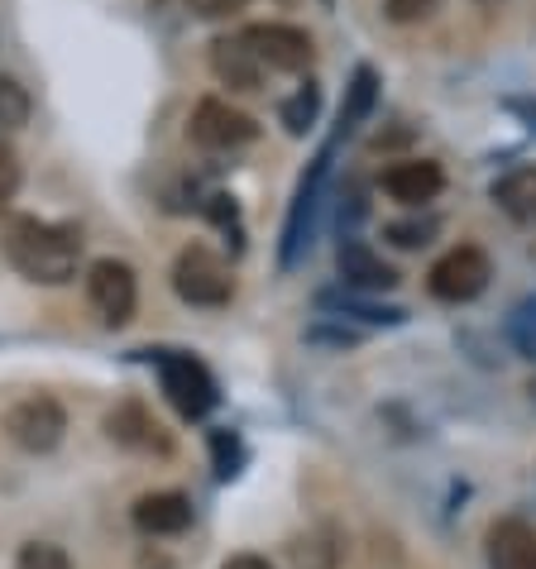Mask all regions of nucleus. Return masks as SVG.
I'll list each match as a JSON object with an SVG mask.
<instances>
[{"instance_id":"27","label":"nucleus","mask_w":536,"mask_h":569,"mask_svg":"<svg viewBox=\"0 0 536 569\" xmlns=\"http://www.w3.org/2000/svg\"><path fill=\"white\" fill-rule=\"evenodd\" d=\"M249 0H187V10L201 14V20H226V14H240Z\"/></svg>"},{"instance_id":"9","label":"nucleus","mask_w":536,"mask_h":569,"mask_svg":"<svg viewBox=\"0 0 536 569\" xmlns=\"http://www.w3.org/2000/svg\"><path fill=\"white\" fill-rule=\"evenodd\" d=\"M249 53L264 62V72H307L317 49H311V34L297 24H249L245 34Z\"/></svg>"},{"instance_id":"25","label":"nucleus","mask_w":536,"mask_h":569,"mask_svg":"<svg viewBox=\"0 0 536 569\" xmlns=\"http://www.w3.org/2000/svg\"><path fill=\"white\" fill-rule=\"evenodd\" d=\"M440 10V0H384V14L393 24H417V20H431Z\"/></svg>"},{"instance_id":"31","label":"nucleus","mask_w":536,"mask_h":569,"mask_svg":"<svg viewBox=\"0 0 536 569\" xmlns=\"http://www.w3.org/2000/svg\"><path fill=\"white\" fill-rule=\"evenodd\" d=\"M532 398H536V383H532Z\"/></svg>"},{"instance_id":"3","label":"nucleus","mask_w":536,"mask_h":569,"mask_svg":"<svg viewBox=\"0 0 536 569\" xmlns=\"http://www.w3.org/2000/svg\"><path fill=\"white\" fill-rule=\"evenodd\" d=\"M488 278H494V263L479 244H455L450 254H440L427 273V288L436 302H450V307H465L475 302V297L488 288Z\"/></svg>"},{"instance_id":"16","label":"nucleus","mask_w":536,"mask_h":569,"mask_svg":"<svg viewBox=\"0 0 536 569\" xmlns=\"http://www.w3.org/2000/svg\"><path fill=\"white\" fill-rule=\"evenodd\" d=\"M488 197H494V207L508 220H517V226H536V168L532 163L508 168Z\"/></svg>"},{"instance_id":"22","label":"nucleus","mask_w":536,"mask_h":569,"mask_svg":"<svg viewBox=\"0 0 536 569\" xmlns=\"http://www.w3.org/2000/svg\"><path fill=\"white\" fill-rule=\"evenodd\" d=\"M336 560H340V546H330V531H317V536H307V541L292 546L297 569H336Z\"/></svg>"},{"instance_id":"26","label":"nucleus","mask_w":536,"mask_h":569,"mask_svg":"<svg viewBox=\"0 0 536 569\" xmlns=\"http://www.w3.org/2000/svg\"><path fill=\"white\" fill-rule=\"evenodd\" d=\"M20 178H24V168H20V153H14L6 139H0V207L20 192Z\"/></svg>"},{"instance_id":"7","label":"nucleus","mask_w":536,"mask_h":569,"mask_svg":"<svg viewBox=\"0 0 536 569\" xmlns=\"http://www.w3.org/2000/svg\"><path fill=\"white\" fill-rule=\"evenodd\" d=\"M87 302L106 326H125L139 307V278L125 259H97L87 268Z\"/></svg>"},{"instance_id":"8","label":"nucleus","mask_w":536,"mask_h":569,"mask_svg":"<svg viewBox=\"0 0 536 569\" xmlns=\"http://www.w3.org/2000/svg\"><path fill=\"white\" fill-rule=\"evenodd\" d=\"M330 149H336V139H330V144L317 153V163L307 168V178L297 182L288 226H282V249H278L282 268H292L297 259H302V249L311 244V226H317V207H321V187H326V172H330Z\"/></svg>"},{"instance_id":"17","label":"nucleus","mask_w":536,"mask_h":569,"mask_svg":"<svg viewBox=\"0 0 536 569\" xmlns=\"http://www.w3.org/2000/svg\"><path fill=\"white\" fill-rule=\"evenodd\" d=\"M317 307L321 311H336L340 321L350 316V321H365V326H398L403 321V307H384V302H369V297H359L350 288H330V292H317Z\"/></svg>"},{"instance_id":"24","label":"nucleus","mask_w":536,"mask_h":569,"mask_svg":"<svg viewBox=\"0 0 536 569\" xmlns=\"http://www.w3.org/2000/svg\"><path fill=\"white\" fill-rule=\"evenodd\" d=\"M398 249H421V244H431V234H436V220H398V226H388L384 230Z\"/></svg>"},{"instance_id":"23","label":"nucleus","mask_w":536,"mask_h":569,"mask_svg":"<svg viewBox=\"0 0 536 569\" xmlns=\"http://www.w3.org/2000/svg\"><path fill=\"white\" fill-rule=\"evenodd\" d=\"M14 569H72V565H68V556H62L58 546L29 541V546L20 550V560H14Z\"/></svg>"},{"instance_id":"21","label":"nucleus","mask_w":536,"mask_h":569,"mask_svg":"<svg viewBox=\"0 0 536 569\" xmlns=\"http://www.w3.org/2000/svg\"><path fill=\"white\" fill-rule=\"evenodd\" d=\"M29 124V91L14 77H0V134L24 130Z\"/></svg>"},{"instance_id":"29","label":"nucleus","mask_w":536,"mask_h":569,"mask_svg":"<svg viewBox=\"0 0 536 569\" xmlns=\"http://www.w3.org/2000/svg\"><path fill=\"white\" fill-rule=\"evenodd\" d=\"M508 110H517V116H523V120L532 124V130H536V97H513V101H508Z\"/></svg>"},{"instance_id":"14","label":"nucleus","mask_w":536,"mask_h":569,"mask_svg":"<svg viewBox=\"0 0 536 569\" xmlns=\"http://www.w3.org/2000/svg\"><path fill=\"white\" fill-rule=\"evenodd\" d=\"M488 565L494 569H536V531L517 517L488 527Z\"/></svg>"},{"instance_id":"13","label":"nucleus","mask_w":536,"mask_h":569,"mask_svg":"<svg viewBox=\"0 0 536 569\" xmlns=\"http://www.w3.org/2000/svg\"><path fill=\"white\" fill-rule=\"evenodd\" d=\"M211 72H216V82L230 87V91H259L264 87V62L249 53V43L240 34L211 43Z\"/></svg>"},{"instance_id":"19","label":"nucleus","mask_w":536,"mask_h":569,"mask_svg":"<svg viewBox=\"0 0 536 569\" xmlns=\"http://www.w3.org/2000/svg\"><path fill=\"white\" fill-rule=\"evenodd\" d=\"M317 110H321V87L302 82L292 101H282V124H288V134H307L311 120H317Z\"/></svg>"},{"instance_id":"12","label":"nucleus","mask_w":536,"mask_h":569,"mask_svg":"<svg viewBox=\"0 0 536 569\" xmlns=\"http://www.w3.org/2000/svg\"><path fill=\"white\" fill-rule=\"evenodd\" d=\"M106 431L116 446L125 450H139V455H168V436H163V426L153 421L139 402H120L116 412L106 417Z\"/></svg>"},{"instance_id":"20","label":"nucleus","mask_w":536,"mask_h":569,"mask_svg":"<svg viewBox=\"0 0 536 569\" xmlns=\"http://www.w3.org/2000/svg\"><path fill=\"white\" fill-rule=\"evenodd\" d=\"M508 340L517 355H527L536 363V292L523 297L513 311H508Z\"/></svg>"},{"instance_id":"10","label":"nucleus","mask_w":536,"mask_h":569,"mask_svg":"<svg viewBox=\"0 0 536 569\" xmlns=\"http://www.w3.org/2000/svg\"><path fill=\"white\" fill-rule=\"evenodd\" d=\"M388 201H398V207L417 211V207H431L440 197V187H446V172L431 158H398V163L384 168V178H378Z\"/></svg>"},{"instance_id":"11","label":"nucleus","mask_w":536,"mask_h":569,"mask_svg":"<svg viewBox=\"0 0 536 569\" xmlns=\"http://www.w3.org/2000/svg\"><path fill=\"white\" fill-rule=\"evenodd\" d=\"M336 268H340V282L350 292H388L398 288V273L374 254L365 240H355V234H345L340 249H336Z\"/></svg>"},{"instance_id":"6","label":"nucleus","mask_w":536,"mask_h":569,"mask_svg":"<svg viewBox=\"0 0 536 569\" xmlns=\"http://www.w3.org/2000/svg\"><path fill=\"white\" fill-rule=\"evenodd\" d=\"M62 431H68V412H62V402L49 398V392H34V398L14 402L10 412H6V436H10L20 450H29V455L58 450Z\"/></svg>"},{"instance_id":"18","label":"nucleus","mask_w":536,"mask_h":569,"mask_svg":"<svg viewBox=\"0 0 536 569\" xmlns=\"http://www.w3.org/2000/svg\"><path fill=\"white\" fill-rule=\"evenodd\" d=\"M374 97H378V77H374V68H359V72H355V82H350V97H345V106H340L336 139H345L359 120L369 116V110H374Z\"/></svg>"},{"instance_id":"4","label":"nucleus","mask_w":536,"mask_h":569,"mask_svg":"<svg viewBox=\"0 0 536 569\" xmlns=\"http://www.w3.org/2000/svg\"><path fill=\"white\" fill-rule=\"evenodd\" d=\"M153 363H159V383H163V392H168V402L178 407V412H182L187 421L207 417L211 407L220 402L216 378H211V369H207L201 359L178 355V350H163Z\"/></svg>"},{"instance_id":"30","label":"nucleus","mask_w":536,"mask_h":569,"mask_svg":"<svg viewBox=\"0 0 536 569\" xmlns=\"http://www.w3.org/2000/svg\"><path fill=\"white\" fill-rule=\"evenodd\" d=\"M220 569H274V565H268L264 556H235L230 565H220Z\"/></svg>"},{"instance_id":"5","label":"nucleus","mask_w":536,"mask_h":569,"mask_svg":"<svg viewBox=\"0 0 536 569\" xmlns=\"http://www.w3.org/2000/svg\"><path fill=\"white\" fill-rule=\"evenodd\" d=\"M187 139H192L197 149H207V153H230V149L255 144L259 124H255V116H245L240 106L207 97V101H197L192 120H187Z\"/></svg>"},{"instance_id":"15","label":"nucleus","mask_w":536,"mask_h":569,"mask_svg":"<svg viewBox=\"0 0 536 569\" xmlns=\"http://www.w3.org/2000/svg\"><path fill=\"white\" fill-rule=\"evenodd\" d=\"M135 527L149 536H182L192 527V498L187 493H145L135 502Z\"/></svg>"},{"instance_id":"28","label":"nucleus","mask_w":536,"mask_h":569,"mask_svg":"<svg viewBox=\"0 0 536 569\" xmlns=\"http://www.w3.org/2000/svg\"><path fill=\"white\" fill-rule=\"evenodd\" d=\"M211 450H216L220 479H230V473H235V460H240V446H235V436H226V431H216V436H211Z\"/></svg>"},{"instance_id":"2","label":"nucleus","mask_w":536,"mask_h":569,"mask_svg":"<svg viewBox=\"0 0 536 569\" xmlns=\"http://www.w3.org/2000/svg\"><path fill=\"white\" fill-rule=\"evenodd\" d=\"M172 292H178L187 307H226L235 297L230 263L211 254L207 244H187L178 263H172Z\"/></svg>"},{"instance_id":"1","label":"nucleus","mask_w":536,"mask_h":569,"mask_svg":"<svg viewBox=\"0 0 536 569\" xmlns=\"http://www.w3.org/2000/svg\"><path fill=\"white\" fill-rule=\"evenodd\" d=\"M0 249L14 263V273L39 282V288H62L77 278L82 263V234L77 226H53L39 216H10L0 226Z\"/></svg>"}]
</instances>
